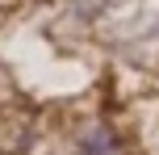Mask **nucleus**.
<instances>
[{"instance_id":"obj_1","label":"nucleus","mask_w":159,"mask_h":155,"mask_svg":"<svg viewBox=\"0 0 159 155\" xmlns=\"http://www.w3.org/2000/svg\"><path fill=\"white\" fill-rule=\"evenodd\" d=\"M75 155H117V147H113L109 139H92V143H84Z\"/></svg>"}]
</instances>
